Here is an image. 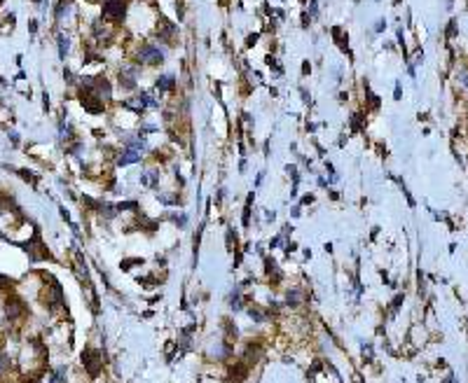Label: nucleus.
<instances>
[{
	"mask_svg": "<svg viewBox=\"0 0 468 383\" xmlns=\"http://www.w3.org/2000/svg\"><path fill=\"white\" fill-rule=\"evenodd\" d=\"M124 17V3L122 0H108L103 7V19L108 21H122Z\"/></svg>",
	"mask_w": 468,
	"mask_h": 383,
	"instance_id": "7ed1b4c3",
	"label": "nucleus"
},
{
	"mask_svg": "<svg viewBox=\"0 0 468 383\" xmlns=\"http://www.w3.org/2000/svg\"><path fill=\"white\" fill-rule=\"evenodd\" d=\"M138 208H141L138 201H120L117 203V210H120V213H127V210H129V213H136Z\"/></svg>",
	"mask_w": 468,
	"mask_h": 383,
	"instance_id": "1a4fd4ad",
	"label": "nucleus"
},
{
	"mask_svg": "<svg viewBox=\"0 0 468 383\" xmlns=\"http://www.w3.org/2000/svg\"><path fill=\"white\" fill-rule=\"evenodd\" d=\"M82 364H84V369L89 371V376L96 378V376H99V371H101V367H103L101 353H99V350H94V348L82 350Z\"/></svg>",
	"mask_w": 468,
	"mask_h": 383,
	"instance_id": "f257e3e1",
	"label": "nucleus"
},
{
	"mask_svg": "<svg viewBox=\"0 0 468 383\" xmlns=\"http://www.w3.org/2000/svg\"><path fill=\"white\" fill-rule=\"evenodd\" d=\"M138 180H141V185H143V187H148V189H155L157 185H159V173H157V171H143V173H141V178H138Z\"/></svg>",
	"mask_w": 468,
	"mask_h": 383,
	"instance_id": "423d86ee",
	"label": "nucleus"
},
{
	"mask_svg": "<svg viewBox=\"0 0 468 383\" xmlns=\"http://www.w3.org/2000/svg\"><path fill=\"white\" fill-rule=\"evenodd\" d=\"M19 175H21V178H24L26 182H31V185H35V182H38V175H33L31 171H24V168H21Z\"/></svg>",
	"mask_w": 468,
	"mask_h": 383,
	"instance_id": "4468645a",
	"label": "nucleus"
},
{
	"mask_svg": "<svg viewBox=\"0 0 468 383\" xmlns=\"http://www.w3.org/2000/svg\"><path fill=\"white\" fill-rule=\"evenodd\" d=\"M171 220L176 222V224H178V227H180V229H183V227H188V215H185V213H178V215H171Z\"/></svg>",
	"mask_w": 468,
	"mask_h": 383,
	"instance_id": "ddd939ff",
	"label": "nucleus"
},
{
	"mask_svg": "<svg viewBox=\"0 0 468 383\" xmlns=\"http://www.w3.org/2000/svg\"><path fill=\"white\" fill-rule=\"evenodd\" d=\"M302 203H314V194H307L305 199H302Z\"/></svg>",
	"mask_w": 468,
	"mask_h": 383,
	"instance_id": "a211bd4d",
	"label": "nucleus"
},
{
	"mask_svg": "<svg viewBox=\"0 0 468 383\" xmlns=\"http://www.w3.org/2000/svg\"><path fill=\"white\" fill-rule=\"evenodd\" d=\"M14 283H12V278H7V276H3L0 274V290H10L12 288Z\"/></svg>",
	"mask_w": 468,
	"mask_h": 383,
	"instance_id": "dca6fc26",
	"label": "nucleus"
},
{
	"mask_svg": "<svg viewBox=\"0 0 468 383\" xmlns=\"http://www.w3.org/2000/svg\"><path fill=\"white\" fill-rule=\"evenodd\" d=\"M138 162H141V152H136V150H124L122 155L117 157V166H129V164Z\"/></svg>",
	"mask_w": 468,
	"mask_h": 383,
	"instance_id": "39448f33",
	"label": "nucleus"
},
{
	"mask_svg": "<svg viewBox=\"0 0 468 383\" xmlns=\"http://www.w3.org/2000/svg\"><path fill=\"white\" fill-rule=\"evenodd\" d=\"M300 213H302V208H300V206H295V208H293V217H298Z\"/></svg>",
	"mask_w": 468,
	"mask_h": 383,
	"instance_id": "6ab92c4d",
	"label": "nucleus"
},
{
	"mask_svg": "<svg viewBox=\"0 0 468 383\" xmlns=\"http://www.w3.org/2000/svg\"><path fill=\"white\" fill-rule=\"evenodd\" d=\"M66 52H68V38H63V35H61V38H59V56L63 59V56H66Z\"/></svg>",
	"mask_w": 468,
	"mask_h": 383,
	"instance_id": "2eb2a0df",
	"label": "nucleus"
},
{
	"mask_svg": "<svg viewBox=\"0 0 468 383\" xmlns=\"http://www.w3.org/2000/svg\"><path fill=\"white\" fill-rule=\"evenodd\" d=\"M302 302H305V292H302V290L293 288V290H288V292H286V304H288V306H293V309H295V306H300Z\"/></svg>",
	"mask_w": 468,
	"mask_h": 383,
	"instance_id": "0eeeda50",
	"label": "nucleus"
},
{
	"mask_svg": "<svg viewBox=\"0 0 468 383\" xmlns=\"http://www.w3.org/2000/svg\"><path fill=\"white\" fill-rule=\"evenodd\" d=\"M138 61L143 63H150V66H157V63H164V52L155 45H143L138 49Z\"/></svg>",
	"mask_w": 468,
	"mask_h": 383,
	"instance_id": "f03ea898",
	"label": "nucleus"
},
{
	"mask_svg": "<svg viewBox=\"0 0 468 383\" xmlns=\"http://www.w3.org/2000/svg\"><path fill=\"white\" fill-rule=\"evenodd\" d=\"M26 313V306H24V302H21L19 297H7L5 299V316L10 318V320H17V318H21Z\"/></svg>",
	"mask_w": 468,
	"mask_h": 383,
	"instance_id": "20e7f679",
	"label": "nucleus"
},
{
	"mask_svg": "<svg viewBox=\"0 0 468 383\" xmlns=\"http://www.w3.org/2000/svg\"><path fill=\"white\" fill-rule=\"evenodd\" d=\"M5 367H7V360H5V355H3V353H0V371L5 369Z\"/></svg>",
	"mask_w": 468,
	"mask_h": 383,
	"instance_id": "f3484780",
	"label": "nucleus"
},
{
	"mask_svg": "<svg viewBox=\"0 0 468 383\" xmlns=\"http://www.w3.org/2000/svg\"><path fill=\"white\" fill-rule=\"evenodd\" d=\"M253 201H255V194H248L246 196V203H244V215H241V222H244V227H248L251 224V208H253Z\"/></svg>",
	"mask_w": 468,
	"mask_h": 383,
	"instance_id": "6e6552de",
	"label": "nucleus"
},
{
	"mask_svg": "<svg viewBox=\"0 0 468 383\" xmlns=\"http://www.w3.org/2000/svg\"><path fill=\"white\" fill-rule=\"evenodd\" d=\"M49 383H66V367H56Z\"/></svg>",
	"mask_w": 468,
	"mask_h": 383,
	"instance_id": "f8f14e48",
	"label": "nucleus"
},
{
	"mask_svg": "<svg viewBox=\"0 0 468 383\" xmlns=\"http://www.w3.org/2000/svg\"><path fill=\"white\" fill-rule=\"evenodd\" d=\"M248 316H251L255 323H267V313H265V311H260V309H255V306H251V309H248Z\"/></svg>",
	"mask_w": 468,
	"mask_h": 383,
	"instance_id": "9b49d317",
	"label": "nucleus"
},
{
	"mask_svg": "<svg viewBox=\"0 0 468 383\" xmlns=\"http://www.w3.org/2000/svg\"><path fill=\"white\" fill-rule=\"evenodd\" d=\"M157 87H159V89H166V91H169V89H173V87H176V80H173V75H164V77H159V80H157Z\"/></svg>",
	"mask_w": 468,
	"mask_h": 383,
	"instance_id": "9d476101",
	"label": "nucleus"
}]
</instances>
